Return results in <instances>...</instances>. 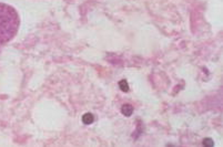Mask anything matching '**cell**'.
I'll return each mask as SVG.
<instances>
[{
    "instance_id": "obj_1",
    "label": "cell",
    "mask_w": 223,
    "mask_h": 147,
    "mask_svg": "<svg viewBox=\"0 0 223 147\" xmlns=\"http://www.w3.org/2000/svg\"><path fill=\"white\" fill-rule=\"evenodd\" d=\"M19 15L9 5L0 2V47L11 41L19 29Z\"/></svg>"
},
{
    "instance_id": "obj_2",
    "label": "cell",
    "mask_w": 223,
    "mask_h": 147,
    "mask_svg": "<svg viewBox=\"0 0 223 147\" xmlns=\"http://www.w3.org/2000/svg\"><path fill=\"white\" fill-rule=\"evenodd\" d=\"M121 112H122V114L126 115V116H131V114L133 113V107H132L130 104H126V105L122 106Z\"/></svg>"
},
{
    "instance_id": "obj_3",
    "label": "cell",
    "mask_w": 223,
    "mask_h": 147,
    "mask_svg": "<svg viewBox=\"0 0 223 147\" xmlns=\"http://www.w3.org/2000/svg\"><path fill=\"white\" fill-rule=\"evenodd\" d=\"M93 121H95V117H93V115L91 114V113H87V114H84L83 116H82V122H83V124H86V125L92 124Z\"/></svg>"
},
{
    "instance_id": "obj_4",
    "label": "cell",
    "mask_w": 223,
    "mask_h": 147,
    "mask_svg": "<svg viewBox=\"0 0 223 147\" xmlns=\"http://www.w3.org/2000/svg\"><path fill=\"white\" fill-rule=\"evenodd\" d=\"M119 87L121 88V91H123V92H128L129 91L128 82L126 81V80H121V81L119 82Z\"/></svg>"
},
{
    "instance_id": "obj_5",
    "label": "cell",
    "mask_w": 223,
    "mask_h": 147,
    "mask_svg": "<svg viewBox=\"0 0 223 147\" xmlns=\"http://www.w3.org/2000/svg\"><path fill=\"white\" fill-rule=\"evenodd\" d=\"M203 145L204 146H208V147H210V146H213L214 145V143H213V139L212 138H204L203 139Z\"/></svg>"
}]
</instances>
